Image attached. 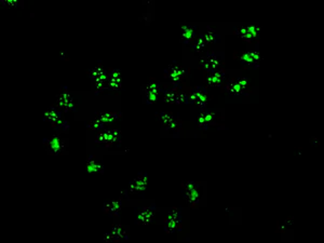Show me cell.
I'll use <instances>...</instances> for the list:
<instances>
[{
    "mask_svg": "<svg viewBox=\"0 0 324 243\" xmlns=\"http://www.w3.org/2000/svg\"><path fill=\"white\" fill-rule=\"evenodd\" d=\"M122 115L121 112H97L96 118L102 121L104 124L112 123V121L120 118Z\"/></svg>",
    "mask_w": 324,
    "mask_h": 243,
    "instance_id": "484cf974",
    "label": "cell"
},
{
    "mask_svg": "<svg viewBox=\"0 0 324 243\" xmlns=\"http://www.w3.org/2000/svg\"><path fill=\"white\" fill-rule=\"evenodd\" d=\"M106 73H108V71H106L105 68L103 66H101V65H97V66H94L93 68H90L89 72H88V74H89V76H90L92 80L98 78L99 76H102V75H104Z\"/></svg>",
    "mask_w": 324,
    "mask_h": 243,
    "instance_id": "83f0119b",
    "label": "cell"
},
{
    "mask_svg": "<svg viewBox=\"0 0 324 243\" xmlns=\"http://www.w3.org/2000/svg\"><path fill=\"white\" fill-rule=\"evenodd\" d=\"M157 117L160 120L162 126L165 127L166 130L172 132L173 135H177L183 128V123L181 119L173 115L172 112H166V111H159L157 112Z\"/></svg>",
    "mask_w": 324,
    "mask_h": 243,
    "instance_id": "52a82bcc",
    "label": "cell"
},
{
    "mask_svg": "<svg viewBox=\"0 0 324 243\" xmlns=\"http://www.w3.org/2000/svg\"><path fill=\"white\" fill-rule=\"evenodd\" d=\"M225 60V55L223 52H209L204 54L199 60V64L206 73L215 72L222 68Z\"/></svg>",
    "mask_w": 324,
    "mask_h": 243,
    "instance_id": "3957f363",
    "label": "cell"
},
{
    "mask_svg": "<svg viewBox=\"0 0 324 243\" xmlns=\"http://www.w3.org/2000/svg\"><path fill=\"white\" fill-rule=\"evenodd\" d=\"M57 107L62 111H77L73 94L69 92L66 86H62L60 93L57 95Z\"/></svg>",
    "mask_w": 324,
    "mask_h": 243,
    "instance_id": "9c48e42d",
    "label": "cell"
},
{
    "mask_svg": "<svg viewBox=\"0 0 324 243\" xmlns=\"http://www.w3.org/2000/svg\"><path fill=\"white\" fill-rule=\"evenodd\" d=\"M235 58L239 59L245 66H250L256 68L259 66L261 60L260 53L258 51H244V52H235Z\"/></svg>",
    "mask_w": 324,
    "mask_h": 243,
    "instance_id": "7c38bea8",
    "label": "cell"
},
{
    "mask_svg": "<svg viewBox=\"0 0 324 243\" xmlns=\"http://www.w3.org/2000/svg\"><path fill=\"white\" fill-rule=\"evenodd\" d=\"M182 212L181 210L174 208L168 213L166 219H165V230L168 233H174L176 231H179L182 229Z\"/></svg>",
    "mask_w": 324,
    "mask_h": 243,
    "instance_id": "30bf717a",
    "label": "cell"
},
{
    "mask_svg": "<svg viewBox=\"0 0 324 243\" xmlns=\"http://www.w3.org/2000/svg\"><path fill=\"white\" fill-rule=\"evenodd\" d=\"M148 184L147 173H140V175L135 177L129 186V188L123 194H140L142 195Z\"/></svg>",
    "mask_w": 324,
    "mask_h": 243,
    "instance_id": "5bb4252c",
    "label": "cell"
},
{
    "mask_svg": "<svg viewBox=\"0 0 324 243\" xmlns=\"http://www.w3.org/2000/svg\"><path fill=\"white\" fill-rule=\"evenodd\" d=\"M122 207V200H114L111 202H106L103 207V211L110 216H117Z\"/></svg>",
    "mask_w": 324,
    "mask_h": 243,
    "instance_id": "603a6c76",
    "label": "cell"
},
{
    "mask_svg": "<svg viewBox=\"0 0 324 243\" xmlns=\"http://www.w3.org/2000/svg\"><path fill=\"white\" fill-rule=\"evenodd\" d=\"M43 144L47 147L48 153L51 155H62L66 154V146L68 143L61 139L58 134L52 135L51 138L43 139Z\"/></svg>",
    "mask_w": 324,
    "mask_h": 243,
    "instance_id": "8fae6325",
    "label": "cell"
},
{
    "mask_svg": "<svg viewBox=\"0 0 324 243\" xmlns=\"http://www.w3.org/2000/svg\"><path fill=\"white\" fill-rule=\"evenodd\" d=\"M234 33L239 38H241V39L246 43L252 44V43L255 42V40H254V38H253V36H252L248 26H237L234 29Z\"/></svg>",
    "mask_w": 324,
    "mask_h": 243,
    "instance_id": "cb8c5ba5",
    "label": "cell"
},
{
    "mask_svg": "<svg viewBox=\"0 0 324 243\" xmlns=\"http://www.w3.org/2000/svg\"><path fill=\"white\" fill-rule=\"evenodd\" d=\"M197 26L195 24H184L182 25V41L184 43L190 44L196 38Z\"/></svg>",
    "mask_w": 324,
    "mask_h": 243,
    "instance_id": "ffe728a7",
    "label": "cell"
},
{
    "mask_svg": "<svg viewBox=\"0 0 324 243\" xmlns=\"http://www.w3.org/2000/svg\"><path fill=\"white\" fill-rule=\"evenodd\" d=\"M164 100L169 104H189L186 90L183 87H173L170 89H161Z\"/></svg>",
    "mask_w": 324,
    "mask_h": 243,
    "instance_id": "ba28073f",
    "label": "cell"
},
{
    "mask_svg": "<svg viewBox=\"0 0 324 243\" xmlns=\"http://www.w3.org/2000/svg\"><path fill=\"white\" fill-rule=\"evenodd\" d=\"M3 4H6V5H8V6H9V5H15V6H17V5H18V2H15V0H8L7 3H3Z\"/></svg>",
    "mask_w": 324,
    "mask_h": 243,
    "instance_id": "f546056e",
    "label": "cell"
},
{
    "mask_svg": "<svg viewBox=\"0 0 324 243\" xmlns=\"http://www.w3.org/2000/svg\"><path fill=\"white\" fill-rule=\"evenodd\" d=\"M189 75V70L183 68L176 60L170 64L165 70V78L172 83L173 87H182L184 79Z\"/></svg>",
    "mask_w": 324,
    "mask_h": 243,
    "instance_id": "7a4b0ae2",
    "label": "cell"
},
{
    "mask_svg": "<svg viewBox=\"0 0 324 243\" xmlns=\"http://www.w3.org/2000/svg\"><path fill=\"white\" fill-rule=\"evenodd\" d=\"M182 193L185 198H186L189 206L192 208H197L201 199V193H200V185L196 181H183L182 183Z\"/></svg>",
    "mask_w": 324,
    "mask_h": 243,
    "instance_id": "8992f818",
    "label": "cell"
},
{
    "mask_svg": "<svg viewBox=\"0 0 324 243\" xmlns=\"http://www.w3.org/2000/svg\"><path fill=\"white\" fill-rule=\"evenodd\" d=\"M156 211L155 204H151L149 207L137 208L135 210V223L140 225H147L152 221L153 213Z\"/></svg>",
    "mask_w": 324,
    "mask_h": 243,
    "instance_id": "e0dca14e",
    "label": "cell"
},
{
    "mask_svg": "<svg viewBox=\"0 0 324 243\" xmlns=\"http://www.w3.org/2000/svg\"><path fill=\"white\" fill-rule=\"evenodd\" d=\"M121 143V132L120 130H107V136H106V147H110L114 144H120Z\"/></svg>",
    "mask_w": 324,
    "mask_h": 243,
    "instance_id": "d4e9b609",
    "label": "cell"
},
{
    "mask_svg": "<svg viewBox=\"0 0 324 243\" xmlns=\"http://www.w3.org/2000/svg\"><path fill=\"white\" fill-rule=\"evenodd\" d=\"M250 83L245 77H237L228 79L223 85V90L230 96L246 95L249 92Z\"/></svg>",
    "mask_w": 324,
    "mask_h": 243,
    "instance_id": "6da1fadb",
    "label": "cell"
},
{
    "mask_svg": "<svg viewBox=\"0 0 324 243\" xmlns=\"http://www.w3.org/2000/svg\"><path fill=\"white\" fill-rule=\"evenodd\" d=\"M43 120L49 121L51 126L56 129L57 131L62 132H68L69 131V125L67 121L62 116L61 111L56 106H52L47 111L44 112Z\"/></svg>",
    "mask_w": 324,
    "mask_h": 243,
    "instance_id": "5b68a950",
    "label": "cell"
},
{
    "mask_svg": "<svg viewBox=\"0 0 324 243\" xmlns=\"http://www.w3.org/2000/svg\"><path fill=\"white\" fill-rule=\"evenodd\" d=\"M227 73L226 70L224 68H220V70L207 73L206 77L204 79L205 86L207 87H223L224 83L227 80Z\"/></svg>",
    "mask_w": 324,
    "mask_h": 243,
    "instance_id": "9a60e30c",
    "label": "cell"
},
{
    "mask_svg": "<svg viewBox=\"0 0 324 243\" xmlns=\"http://www.w3.org/2000/svg\"><path fill=\"white\" fill-rule=\"evenodd\" d=\"M143 91L145 92L146 104L155 103L158 100L159 93L161 92V83L159 80L151 78L147 85L144 87Z\"/></svg>",
    "mask_w": 324,
    "mask_h": 243,
    "instance_id": "4fadbf2b",
    "label": "cell"
},
{
    "mask_svg": "<svg viewBox=\"0 0 324 243\" xmlns=\"http://www.w3.org/2000/svg\"><path fill=\"white\" fill-rule=\"evenodd\" d=\"M129 231L123 225H115L111 232L105 234L104 239L107 241H118V240H127L129 239Z\"/></svg>",
    "mask_w": 324,
    "mask_h": 243,
    "instance_id": "ac0fdd59",
    "label": "cell"
},
{
    "mask_svg": "<svg viewBox=\"0 0 324 243\" xmlns=\"http://www.w3.org/2000/svg\"><path fill=\"white\" fill-rule=\"evenodd\" d=\"M87 170L91 173H104V164L96 156H90L87 161Z\"/></svg>",
    "mask_w": 324,
    "mask_h": 243,
    "instance_id": "44dd1931",
    "label": "cell"
},
{
    "mask_svg": "<svg viewBox=\"0 0 324 243\" xmlns=\"http://www.w3.org/2000/svg\"><path fill=\"white\" fill-rule=\"evenodd\" d=\"M210 126H220L218 120H216V113L209 110L207 108L200 110V115L198 118V127L200 130H207Z\"/></svg>",
    "mask_w": 324,
    "mask_h": 243,
    "instance_id": "2e32d148",
    "label": "cell"
},
{
    "mask_svg": "<svg viewBox=\"0 0 324 243\" xmlns=\"http://www.w3.org/2000/svg\"><path fill=\"white\" fill-rule=\"evenodd\" d=\"M206 44H207V43L205 42V40L203 39L202 36L199 35V37H198V38H195V40L192 41L189 45H190V47H191L192 49H194L197 53H202V52L204 51L205 47H206Z\"/></svg>",
    "mask_w": 324,
    "mask_h": 243,
    "instance_id": "4316f807",
    "label": "cell"
},
{
    "mask_svg": "<svg viewBox=\"0 0 324 243\" xmlns=\"http://www.w3.org/2000/svg\"><path fill=\"white\" fill-rule=\"evenodd\" d=\"M122 89V80L120 70H111L108 72V80H107V90L115 91Z\"/></svg>",
    "mask_w": 324,
    "mask_h": 243,
    "instance_id": "d6986e66",
    "label": "cell"
},
{
    "mask_svg": "<svg viewBox=\"0 0 324 243\" xmlns=\"http://www.w3.org/2000/svg\"><path fill=\"white\" fill-rule=\"evenodd\" d=\"M186 93L188 96L189 104L197 105L200 110L206 108V105L211 98L209 92H207V90L200 86L187 89Z\"/></svg>",
    "mask_w": 324,
    "mask_h": 243,
    "instance_id": "277c9868",
    "label": "cell"
},
{
    "mask_svg": "<svg viewBox=\"0 0 324 243\" xmlns=\"http://www.w3.org/2000/svg\"><path fill=\"white\" fill-rule=\"evenodd\" d=\"M104 125L105 124L102 123V121L99 120L98 118H95L94 120H92V121H90V123H88L87 127L89 129H92L93 131H101L104 129Z\"/></svg>",
    "mask_w": 324,
    "mask_h": 243,
    "instance_id": "f1b7e54d",
    "label": "cell"
},
{
    "mask_svg": "<svg viewBox=\"0 0 324 243\" xmlns=\"http://www.w3.org/2000/svg\"><path fill=\"white\" fill-rule=\"evenodd\" d=\"M200 35L202 36V38L205 40V42L207 44H213V43L215 44V43H218L221 40L220 34L216 32V30L211 26H206L204 28L203 32Z\"/></svg>",
    "mask_w": 324,
    "mask_h": 243,
    "instance_id": "7402d4cb",
    "label": "cell"
}]
</instances>
